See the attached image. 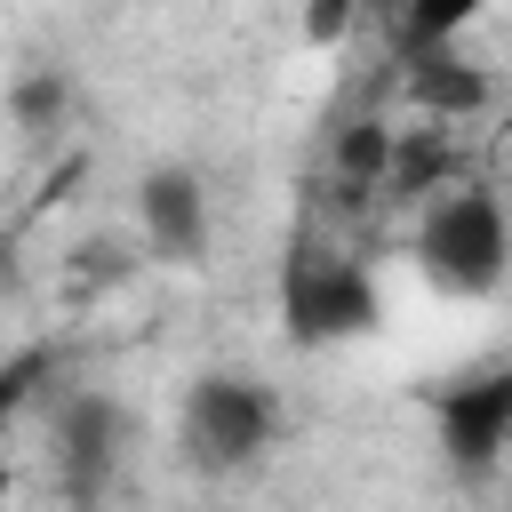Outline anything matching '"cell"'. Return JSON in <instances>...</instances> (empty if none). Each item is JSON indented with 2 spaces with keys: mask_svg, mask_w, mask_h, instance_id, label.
<instances>
[{
  "mask_svg": "<svg viewBox=\"0 0 512 512\" xmlns=\"http://www.w3.org/2000/svg\"><path fill=\"white\" fill-rule=\"evenodd\" d=\"M136 232L160 264H208L216 248V200L192 160H160L136 176Z\"/></svg>",
  "mask_w": 512,
  "mask_h": 512,
  "instance_id": "4",
  "label": "cell"
},
{
  "mask_svg": "<svg viewBox=\"0 0 512 512\" xmlns=\"http://www.w3.org/2000/svg\"><path fill=\"white\" fill-rule=\"evenodd\" d=\"M352 24H360V0H304V48H344Z\"/></svg>",
  "mask_w": 512,
  "mask_h": 512,
  "instance_id": "10",
  "label": "cell"
},
{
  "mask_svg": "<svg viewBox=\"0 0 512 512\" xmlns=\"http://www.w3.org/2000/svg\"><path fill=\"white\" fill-rule=\"evenodd\" d=\"M8 104H16V120H24V128H56V120L72 112V80H64V72H24Z\"/></svg>",
  "mask_w": 512,
  "mask_h": 512,
  "instance_id": "9",
  "label": "cell"
},
{
  "mask_svg": "<svg viewBox=\"0 0 512 512\" xmlns=\"http://www.w3.org/2000/svg\"><path fill=\"white\" fill-rule=\"evenodd\" d=\"M128 440H136V416H128L112 392H72V400L56 408V448H48L64 496H72V504H96V496L120 480Z\"/></svg>",
  "mask_w": 512,
  "mask_h": 512,
  "instance_id": "5",
  "label": "cell"
},
{
  "mask_svg": "<svg viewBox=\"0 0 512 512\" xmlns=\"http://www.w3.org/2000/svg\"><path fill=\"white\" fill-rule=\"evenodd\" d=\"M432 424L464 480L496 472L512 456V368H480V376H456L448 392H432Z\"/></svg>",
  "mask_w": 512,
  "mask_h": 512,
  "instance_id": "6",
  "label": "cell"
},
{
  "mask_svg": "<svg viewBox=\"0 0 512 512\" xmlns=\"http://www.w3.org/2000/svg\"><path fill=\"white\" fill-rule=\"evenodd\" d=\"M280 392L248 368H208L184 384V408H176V456L200 472V480H232L248 464H264L280 448Z\"/></svg>",
  "mask_w": 512,
  "mask_h": 512,
  "instance_id": "1",
  "label": "cell"
},
{
  "mask_svg": "<svg viewBox=\"0 0 512 512\" xmlns=\"http://www.w3.org/2000/svg\"><path fill=\"white\" fill-rule=\"evenodd\" d=\"M408 88H416V104H424V112H448V120H464V112H480V104H488V72H472V64H456L448 48H432V56H416V72H408Z\"/></svg>",
  "mask_w": 512,
  "mask_h": 512,
  "instance_id": "7",
  "label": "cell"
},
{
  "mask_svg": "<svg viewBox=\"0 0 512 512\" xmlns=\"http://www.w3.org/2000/svg\"><path fill=\"white\" fill-rule=\"evenodd\" d=\"M280 328L288 344L304 352H336V344H360L384 328V288L360 256H336V248H296L288 272H280Z\"/></svg>",
  "mask_w": 512,
  "mask_h": 512,
  "instance_id": "3",
  "label": "cell"
},
{
  "mask_svg": "<svg viewBox=\"0 0 512 512\" xmlns=\"http://www.w3.org/2000/svg\"><path fill=\"white\" fill-rule=\"evenodd\" d=\"M488 0H400V40L408 56H432V48H456L472 24H480Z\"/></svg>",
  "mask_w": 512,
  "mask_h": 512,
  "instance_id": "8",
  "label": "cell"
},
{
  "mask_svg": "<svg viewBox=\"0 0 512 512\" xmlns=\"http://www.w3.org/2000/svg\"><path fill=\"white\" fill-rule=\"evenodd\" d=\"M416 272L456 296V304H480L504 288L512 272V216L488 184H456V192H432V208L416 216Z\"/></svg>",
  "mask_w": 512,
  "mask_h": 512,
  "instance_id": "2",
  "label": "cell"
},
{
  "mask_svg": "<svg viewBox=\"0 0 512 512\" xmlns=\"http://www.w3.org/2000/svg\"><path fill=\"white\" fill-rule=\"evenodd\" d=\"M8 400H16V392H8V384H0V432H8Z\"/></svg>",
  "mask_w": 512,
  "mask_h": 512,
  "instance_id": "11",
  "label": "cell"
}]
</instances>
